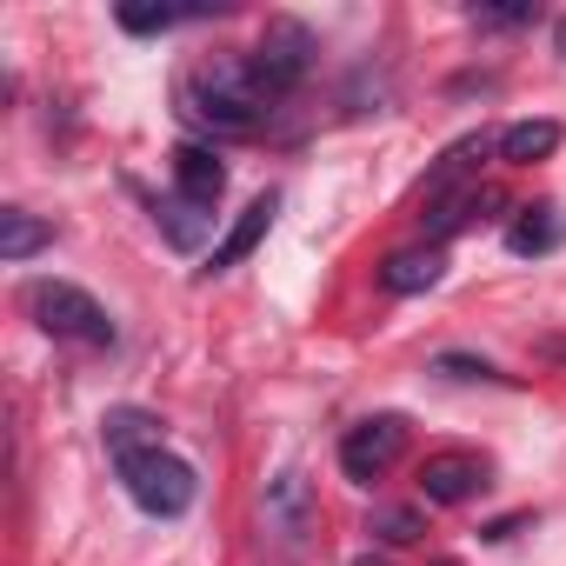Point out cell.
<instances>
[{
  "label": "cell",
  "instance_id": "10",
  "mask_svg": "<svg viewBox=\"0 0 566 566\" xmlns=\"http://www.w3.org/2000/svg\"><path fill=\"white\" fill-rule=\"evenodd\" d=\"M273 213H280V193H260L233 227H227V240L213 247V260H207V273H227V266H240L260 240H266V227H273Z\"/></svg>",
  "mask_w": 566,
  "mask_h": 566
},
{
  "label": "cell",
  "instance_id": "7",
  "mask_svg": "<svg viewBox=\"0 0 566 566\" xmlns=\"http://www.w3.org/2000/svg\"><path fill=\"white\" fill-rule=\"evenodd\" d=\"M493 140L500 134H467V140H453L447 154H440V167L420 180V213H433V207H447V200H460V193H473L467 180L480 174V160L493 154Z\"/></svg>",
  "mask_w": 566,
  "mask_h": 566
},
{
  "label": "cell",
  "instance_id": "9",
  "mask_svg": "<svg viewBox=\"0 0 566 566\" xmlns=\"http://www.w3.org/2000/svg\"><path fill=\"white\" fill-rule=\"evenodd\" d=\"M174 193L213 213V200L227 193V167H220V154L200 147V140H180V147H174Z\"/></svg>",
  "mask_w": 566,
  "mask_h": 566
},
{
  "label": "cell",
  "instance_id": "12",
  "mask_svg": "<svg viewBox=\"0 0 566 566\" xmlns=\"http://www.w3.org/2000/svg\"><path fill=\"white\" fill-rule=\"evenodd\" d=\"M440 247H400V253H387V266H380V287L387 294H427L433 280H440Z\"/></svg>",
  "mask_w": 566,
  "mask_h": 566
},
{
  "label": "cell",
  "instance_id": "6",
  "mask_svg": "<svg viewBox=\"0 0 566 566\" xmlns=\"http://www.w3.org/2000/svg\"><path fill=\"white\" fill-rule=\"evenodd\" d=\"M400 453H407V420H400V413H374V420L347 427V440H340V473L360 480V486H374L380 473H394Z\"/></svg>",
  "mask_w": 566,
  "mask_h": 566
},
{
  "label": "cell",
  "instance_id": "16",
  "mask_svg": "<svg viewBox=\"0 0 566 566\" xmlns=\"http://www.w3.org/2000/svg\"><path fill=\"white\" fill-rule=\"evenodd\" d=\"M154 220H160V233H167L180 253H193V247L207 240V227H213V213H207V207H193V200H180V193L154 200Z\"/></svg>",
  "mask_w": 566,
  "mask_h": 566
},
{
  "label": "cell",
  "instance_id": "19",
  "mask_svg": "<svg viewBox=\"0 0 566 566\" xmlns=\"http://www.w3.org/2000/svg\"><path fill=\"white\" fill-rule=\"evenodd\" d=\"M467 21H473V28H526L533 8H467Z\"/></svg>",
  "mask_w": 566,
  "mask_h": 566
},
{
  "label": "cell",
  "instance_id": "21",
  "mask_svg": "<svg viewBox=\"0 0 566 566\" xmlns=\"http://www.w3.org/2000/svg\"><path fill=\"white\" fill-rule=\"evenodd\" d=\"M533 354H539V360H553V367H566V334H546Z\"/></svg>",
  "mask_w": 566,
  "mask_h": 566
},
{
  "label": "cell",
  "instance_id": "20",
  "mask_svg": "<svg viewBox=\"0 0 566 566\" xmlns=\"http://www.w3.org/2000/svg\"><path fill=\"white\" fill-rule=\"evenodd\" d=\"M440 374H453V380H500L486 360H473V354H440Z\"/></svg>",
  "mask_w": 566,
  "mask_h": 566
},
{
  "label": "cell",
  "instance_id": "18",
  "mask_svg": "<svg viewBox=\"0 0 566 566\" xmlns=\"http://www.w3.org/2000/svg\"><path fill=\"white\" fill-rule=\"evenodd\" d=\"M180 21H207V8H120V28L127 34H167Z\"/></svg>",
  "mask_w": 566,
  "mask_h": 566
},
{
  "label": "cell",
  "instance_id": "2",
  "mask_svg": "<svg viewBox=\"0 0 566 566\" xmlns=\"http://www.w3.org/2000/svg\"><path fill=\"white\" fill-rule=\"evenodd\" d=\"M28 314H34L41 334L74 340V347H114L120 340L114 334V314L87 287H74V280H34V287H28Z\"/></svg>",
  "mask_w": 566,
  "mask_h": 566
},
{
  "label": "cell",
  "instance_id": "15",
  "mask_svg": "<svg viewBox=\"0 0 566 566\" xmlns=\"http://www.w3.org/2000/svg\"><path fill=\"white\" fill-rule=\"evenodd\" d=\"M559 147V127L553 120H513L500 140H493V154L506 160V167H533V160H546Z\"/></svg>",
  "mask_w": 566,
  "mask_h": 566
},
{
  "label": "cell",
  "instance_id": "5",
  "mask_svg": "<svg viewBox=\"0 0 566 566\" xmlns=\"http://www.w3.org/2000/svg\"><path fill=\"white\" fill-rule=\"evenodd\" d=\"M260 533L287 559L307 546V533H314V486H307V473L287 467V473L266 480V493H260Z\"/></svg>",
  "mask_w": 566,
  "mask_h": 566
},
{
  "label": "cell",
  "instance_id": "8",
  "mask_svg": "<svg viewBox=\"0 0 566 566\" xmlns=\"http://www.w3.org/2000/svg\"><path fill=\"white\" fill-rule=\"evenodd\" d=\"M486 486V460L480 453H433L420 467V500L427 506H467Z\"/></svg>",
  "mask_w": 566,
  "mask_h": 566
},
{
  "label": "cell",
  "instance_id": "13",
  "mask_svg": "<svg viewBox=\"0 0 566 566\" xmlns=\"http://www.w3.org/2000/svg\"><path fill=\"white\" fill-rule=\"evenodd\" d=\"M559 240H566L559 207H520V220L506 227V253H520V260H539V253H553Z\"/></svg>",
  "mask_w": 566,
  "mask_h": 566
},
{
  "label": "cell",
  "instance_id": "14",
  "mask_svg": "<svg viewBox=\"0 0 566 566\" xmlns=\"http://www.w3.org/2000/svg\"><path fill=\"white\" fill-rule=\"evenodd\" d=\"M41 247H54V227H48V220H34L28 207H0V260L21 266V260H34Z\"/></svg>",
  "mask_w": 566,
  "mask_h": 566
},
{
  "label": "cell",
  "instance_id": "1",
  "mask_svg": "<svg viewBox=\"0 0 566 566\" xmlns=\"http://www.w3.org/2000/svg\"><path fill=\"white\" fill-rule=\"evenodd\" d=\"M273 101H280V94L260 81L253 54H213V61H200V67L187 74V87H180V114L200 120V127H213V134H253V127L273 114Z\"/></svg>",
  "mask_w": 566,
  "mask_h": 566
},
{
  "label": "cell",
  "instance_id": "17",
  "mask_svg": "<svg viewBox=\"0 0 566 566\" xmlns=\"http://www.w3.org/2000/svg\"><path fill=\"white\" fill-rule=\"evenodd\" d=\"M367 533H374L380 546H413V539L427 533V520H420V506H374Z\"/></svg>",
  "mask_w": 566,
  "mask_h": 566
},
{
  "label": "cell",
  "instance_id": "11",
  "mask_svg": "<svg viewBox=\"0 0 566 566\" xmlns=\"http://www.w3.org/2000/svg\"><path fill=\"white\" fill-rule=\"evenodd\" d=\"M101 440H107V453H114V460H134V453L160 447V440H167V427H160V413H147V407H107Z\"/></svg>",
  "mask_w": 566,
  "mask_h": 566
},
{
  "label": "cell",
  "instance_id": "22",
  "mask_svg": "<svg viewBox=\"0 0 566 566\" xmlns=\"http://www.w3.org/2000/svg\"><path fill=\"white\" fill-rule=\"evenodd\" d=\"M553 41H559V61H566V21H559V28H553Z\"/></svg>",
  "mask_w": 566,
  "mask_h": 566
},
{
  "label": "cell",
  "instance_id": "4",
  "mask_svg": "<svg viewBox=\"0 0 566 566\" xmlns=\"http://www.w3.org/2000/svg\"><path fill=\"white\" fill-rule=\"evenodd\" d=\"M314 54H321L314 28L294 21V14H280V21H266V34H260V48H253V67H260V81H266L280 101H287V94L314 74Z\"/></svg>",
  "mask_w": 566,
  "mask_h": 566
},
{
  "label": "cell",
  "instance_id": "23",
  "mask_svg": "<svg viewBox=\"0 0 566 566\" xmlns=\"http://www.w3.org/2000/svg\"><path fill=\"white\" fill-rule=\"evenodd\" d=\"M354 566H387V559H380V553H360V559H354Z\"/></svg>",
  "mask_w": 566,
  "mask_h": 566
},
{
  "label": "cell",
  "instance_id": "3",
  "mask_svg": "<svg viewBox=\"0 0 566 566\" xmlns=\"http://www.w3.org/2000/svg\"><path fill=\"white\" fill-rule=\"evenodd\" d=\"M114 467H120L127 500H134L140 513H154V520H180V513L200 500V473H193L180 453H167V447H147V453L114 460Z\"/></svg>",
  "mask_w": 566,
  "mask_h": 566
}]
</instances>
